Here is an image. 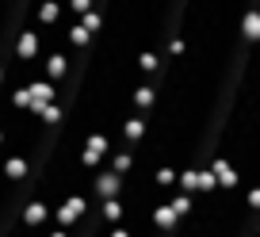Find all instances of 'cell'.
I'll use <instances>...</instances> for the list:
<instances>
[{
    "label": "cell",
    "instance_id": "obj_16",
    "mask_svg": "<svg viewBox=\"0 0 260 237\" xmlns=\"http://www.w3.org/2000/svg\"><path fill=\"white\" fill-rule=\"evenodd\" d=\"M73 237H84V233H73Z\"/></svg>",
    "mask_w": 260,
    "mask_h": 237
},
{
    "label": "cell",
    "instance_id": "obj_15",
    "mask_svg": "<svg viewBox=\"0 0 260 237\" xmlns=\"http://www.w3.org/2000/svg\"><path fill=\"white\" fill-rule=\"evenodd\" d=\"M46 237H73V229H65V226H50Z\"/></svg>",
    "mask_w": 260,
    "mask_h": 237
},
{
    "label": "cell",
    "instance_id": "obj_9",
    "mask_svg": "<svg viewBox=\"0 0 260 237\" xmlns=\"http://www.w3.org/2000/svg\"><path fill=\"white\" fill-rule=\"evenodd\" d=\"M0 176H4L8 184L27 180V157H23V153H8L4 161H0Z\"/></svg>",
    "mask_w": 260,
    "mask_h": 237
},
{
    "label": "cell",
    "instance_id": "obj_12",
    "mask_svg": "<svg viewBox=\"0 0 260 237\" xmlns=\"http://www.w3.org/2000/svg\"><path fill=\"white\" fill-rule=\"evenodd\" d=\"M77 23H81L84 31H92V39H100V35H104V16H100L96 8L84 12V16H77Z\"/></svg>",
    "mask_w": 260,
    "mask_h": 237
},
{
    "label": "cell",
    "instance_id": "obj_2",
    "mask_svg": "<svg viewBox=\"0 0 260 237\" xmlns=\"http://www.w3.org/2000/svg\"><path fill=\"white\" fill-rule=\"evenodd\" d=\"M111 149H115V142L107 138V134H88V138L81 142V164H84L88 172H96L100 164H107Z\"/></svg>",
    "mask_w": 260,
    "mask_h": 237
},
{
    "label": "cell",
    "instance_id": "obj_10",
    "mask_svg": "<svg viewBox=\"0 0 260 237\" xmlns=\"http://www.w3.org/2000/svg\"><path fill=\"white\" fill-rule=\"evenodd\" d=\"M65 46H69V54H73V50L92 46V31H84L81 23H69V27H65Z\"/></svg>",
    "mask_w": 260,
    "mask_h": 237
},
{
    "label": "cell",
    "instance_id": "obj_11",
    "mask_svg": "<svg viewBox=\"0 0 260 237\" xmlns=\"http://www.w3.org/2000/svg\"><path fill=\"white\" fill-rule=\"evenodd\" d=\"M107 164H111L119 176H126L130 168H134V153L130 149H111V157H107Z\"/></svg>",
    "mask_w": 260,
    "mask_h": 237
},
{
    "label": "cell",
    "instance_id": "obj_8",
    "mask_svg": "<svg viewBox=\"0 0 260 237\" xmlns=\"http://www.w3.org/2000/svg\"><path fill=\"white\" fill-rule=\"evenodd\" d=\"M130 107L138 115H149L157 107V88L149 81H142V84H134V92H130Z\"/></svg>",
    "mask_w": 260,
    "mask_h": 237
},
{
    "label": "cell",
    "instance_id": "obj_7",
    "mask_svg": "<svg viewBox=\"0 0 260 237\" xmlns=\"http://www.w3.org/2000/svg\"><path fill=\"white\" fill-rule=\"evenodd\" d=\"M42 77H50V81H61L65 73H69V54H65V50H46V54H42Z\"/></svg>",
    "mask_w": 260,
    "mask_h": 237
},
{
    "label": "cell",
    "instance_id": "obj_1",
    "mask_svg": "<svg viewBox=\"0 0 260 237\" xmlns=\"http://www.w3.org/2000/svg\"><path fill=\"white\" fill-rule=\"evenodd\" d=\"M92 211H96V203H92L88 195H65L61 203L54 207L50 222H54V226H65V229H77V222H81V218H88Z\"/></svg>",
    "mask_w": 260,
    "mask_h": 237
},
{
    "label": "cell",
    "instance_id": "obj_6",
    "mask_svg": "<svg viewBox=\"0 0 260 237\" xmlns=\"http://www.w3.org/2000/svg\"><path fill=\"white\" fill-rule=\"evenodd\" d=\"M122 191V176L115 168H104L100 172L96 168V176H92V195H100V199H111V195H119Z\"/></svg>",
    "mask_w": 260,
    "mask_h": 237
},
{
    "label": "cell",
    "instance_id": "obj_14",
    "mask_svg": "<svg viewBox=\"0 0 260 237\" xmlns=\"http://www.w3.org/2000/svg\"><path fill=\"white\" fill-rule=\"evenodd\" d=\"M172 211H176V218H180V214H187V211H191V199H187V195H172Z\"/></svg>",
    "mask_w": 260,
    "mask_h": 237
},
{
    "label": "cell",
    "instance_id": "obj_4",
    "mask_svg": "<svg viewBox=\"0 0 260 237\" xmlns=\"http://www.w3.org/2000/svg\"><path fill=\"white\" fill-rule=\"evenodd\" d=\"M27 96H31V115H35L39 107H46V104L57 99V84L50 81V77H31V81H27Z\"/></svg>",
    "mask_w": 260,
    "mask_h": 237
},
{
    "label": "cell",
    "instance_id": "obj_3",
    "mask_svg": "<svg viewBox=\"0 0 260 237\" xmlns=\"http://www.w3.org/2000/svg\"><path fill=\"white\" fill-rule=\"evenodd\" d=\"M50 214H54V207H50L46 199H27V203L19 207V226L23 229H42V226H50Z\"/></svg>",
    "mask_w": 260,
    "mask_h": 237
},
{
    "label": "cell",
    "instance_id": "obj_5",
    "mask_svg": "<svg viewBox=\"0 0 260 237\" xmlns=\"http://www.w3.org/2000/svg\"><path fill=\"white\" fill-rule=\"evenodd\" d=\"M12 50H16V61H39V54H42V35L27 27V31L16 35Z\"/></svg>",
    "mask_w": 260,
    "mask_h": 237
},
{
    "label": "cell",
    "instance_id": "obj_13",
    "mask_svg": "<svg viewBox=\"0 0 260 237\" xmlns=\"http://www.w3.org/2000/svg\"><path fill=\"white\" fill-rule=\"evenodd\" d=\"M65 12L69 16H84V12H92V0H61Z\"/></svg>",
    "mask_w": 260,
    "mask_h": 237
}]
</instances>
